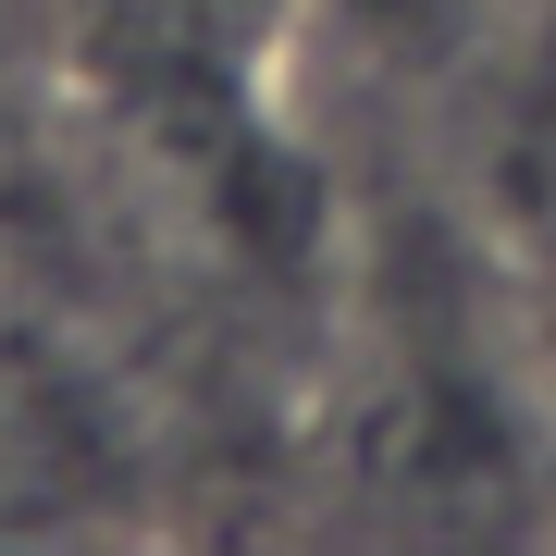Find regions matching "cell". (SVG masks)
<instances>
[{
    "label": "cell",
    "mask_w": 556,
    "mask_h": 556,
    "mask_svg": "<svg viewBox=\"0 0 556 556\" xmlns=\"http://www.w3.org/2000/svg\"><path fill=\"white\" fill-rule=\"evenodd\" d=\"M433 149H445V199L470 211L495 273H519L556 309V0L495 13L470 75L433 100Z\"/></svg>",
    "instance_id": "cell-1"
},
{
    "label": "cell",
    "mask_w": 556,
    "mask_h": 556,
    "mask_svg": "<svg viewBox=\"0 0 556 556\" xmlns=\"http://www.w3.org/2000/svg\"><path fill=\"white\" fill-rule=\"evenodd\" d=\"M495 13L507 0H309V38H321V62H334L358 100L433 112L470 75V50L495 38Z\"/></svg>",
    "instance_id": "cell-2"
}]
</instances>
